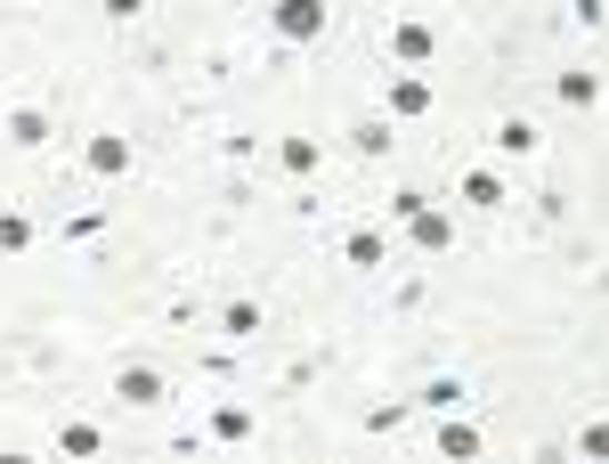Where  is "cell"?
<instances>
[{"label": "cell", "instance_id": "6da1fadb", "mask_svg": "<svg viewBox=\"0 0 609 464\" xmlns=\"http://www.w3.org/2000/svg\"><path fill=\"white\" fill-rule=\"evenodd\" d=\"M269 24H277V41H284V49H309V41H326V33H333V9H326V0H277Z\"/></svg>", "mask_w": 609, "mask_h": 464}, {"label": "cell", "instance_id": "7a4b0ae2", "mask_svg": "<svg viewBox=\"0 0 609 464\" xmlns=\"http://www.w3.org/2000/svg\"><path fill=\"white\" fill-rule=\"evenodd\" d=\"M382 49H390V66H431L439 58V33H431V24H422V17H399V24H390V33H382Z\"/></svg>", "mask_w": 609, "mask_h": 464}, {"label": "cell", "instance_id": "3957f363", "mask_svg": "<svg viewBox=\"0 0 609 464\" xmlns=\"http://www.w3.org/2000/svg\"><path fill=\"white\" fill-rule=\"evenodd\" d=\"M130 164H139V155H130L122 131H90V139H82V171H90V179H130Z\"/></svg>", "mask_w": 609, "mask_h": 464}, {"label": "cell", "instance_id": "277c9868", "mask_svg": "<svg viewBox=\"0 0 609 464\" xmlns=\"http://www.w3.org/2000/svg\"><path fill=\"white\" fill-rule=\"evenodd\" d=\"M114 399H130V407H163V399H171V383H163V367H147V358H122Z\"/></svg>", "mask_w": 609, "mask_h": 464}, {"label": "cell", "instance_id": "5b68a950", "mask_svg": "<svg viewBox=\"0 0 609 464\" xmlns=\"http://www.w3.org/2000/svg\"><path fill=\"white\" fill-rule=\"evenodd\" d=\"M0 139L33 155V147H49V139H58V122H49L41 107H9V115H0Z\"/></svg>", "mask_w": 609, "mask_h": 464}, {"label": "cell", "instance_id": "8992f818", "mask_svg": "<svg viewBox=\"0 0 609 464\" xmlns=\"http://www.w3.org/2000/svg\"><path fill=\"white\" fill-rule=\"evenodd\" d=\"M277 171L317 179V171H326V139H309V131H284V139H277Z\"/></svg>", "mask_w": 609, "mask_h": 464}, {"label": "cell", "instance_id": "52a82bcc", "mask_svg": "<svg viewBox=\"0 0 609 464\" xmlns=\"http://www.w3.org/2000/svg\"><path fill=\"white\" fill-rule=\"evenodd\" d=\"M407 245H415V253H447V245H456V213H439V204H422V213L407 220Z\"/></svg>", "mask_w": 609, "mask_h": 464}, {"label": "cell", "instance_id": "ba28073f", "mask_svg": "<svg viewBox=\"0 0 609 464\" xmlns=\"http://www.w3.org/2000/svg\"><path fill=\"white\" fill-rule=\"evenodd\" d=\"M415 115H431V82L422 73H390V122H415Z\"/></svg>", "mask_w": 609, "mask_h": 464}, {"label": "cell", "instance_id": "9c48e42d", "mask_svg": "<svg viewBox=\"0 0 609 464\" xmlns=\"http://www.w3.org/2000/svg\"><path fill=\"white\" fill-rule=\"evenodd\" d=\"M456 196L471 204V213H496V204H512V188H505V171H463V179H456Z\"/></svg>", "mask_w": 609, "mask_h": 464}, {"label": "cell", "instance_id": "30bf717a", "mask_svg": "<svg viewBox=\"0 0 609 464\" xmlns=\"http://www.w3.org/2000/svg\"><path fill=\"white\" fill-rule=\"evenodd\" d=\"M341 261H350V269H390V237H382V228H350Z\"/></svg>", "mask_w": 609, "mask_h": 464}, {"label": "cell", "instance_id": "8fae6325", "mask_svg": "<svg viewBox=\"0 0 609 464\" xmlns=\"http://www.w3.org/2000/svg\"><path fill=\"white\" fill-rule=\"evenodd\" d=\"M439 456L447 464H471V456H480V424H463V407L439 424Z\"/></svg>", "mask_w": 609, "mask_h": 464}, {"label": "cell", "instance_id": "7c38bea8", "mask_svg": "<svg viewBox=\"0 0 609 464\" xmlns=\"http://www.w3.org/2000/svg\"><path fill=\"white\" fill-rule=\"evenodd\" d=\"M537 147H545V131H537L528 115H505V122H496V155H520V164H528Z\"/></svg>", "mask_w": 609, "mask_h": 464}, {"label": "cell", "instance_id": "4fadbf2b", "mask_svg": "<svg viewBox=\"0 0 609 464\" xmlns=\"http://www.w3.org/2000/svg\"><path fill=\"white\" fill-rule=\"evenodd\" d=\"M252 432H260V416H252V407H236V399H220V407H211V441H252Z\"/></svg>", "mask_w": 609, "mask_h": 464}, {"label": "cell", "instance_id": "5bb4252c", "mask_svg": "<svg viewBox=\"0 0 609 464\" xmlns=\"http://www.w3.org/2000/svg\"><path fill=\"white\" fill-rule=\"evenodd\" d=\"M463 399H471V392H463V375H431V383L415 392V407H431V416H456Z\"/></svg>", "mask_w": 609, "mask_h": 464}, {"label": "cell", "instance_id": "9a60e30c", "mask_svg": "<svg viewBox=\"0 0 609 464\" xmlns=\"http://www.w3.org/2000/svg\"><path fill=\"white\" fill-rule=\"evenodd\" d=\"M260 326H269V318H260V302H252V294H236V302L220 309V334H236V343H252Z\"/></svg>", "mask_w": 609, "mask_h": 464}, {"label": "cell", "instance_id": "2e32d148", "mask_svg": "<svg viewBox=\"0 0 609 464\" xmlns=\"http://www.w3.org/2000/svg\"><path fill=\"white\" fill-rule=\"evenodd\" d=\"M106 448V432L90 424V416H73V424H58V456H98Z\"/></svg>", "mask_w": 609, "mask_h": 464}, {"label": "cell", "instance_id": "e0dca14e", "mask_svg": "<svg viewBox=\"0 0 609 464\" xmlns=\"http://www.w3.org/2000/svg\"><path fill=\"white\" fill-rule=\"evenodd\" d=\"M561 98H569V107H586V115H593V107H601V73H593V66L561 73Z\"/></svg>", "mask_w": 609, "mask_h": 464}, {"label": "cell", "instance_id": "ac0fdd59", "mask_svg": "<svg viewBox=\"0 0 609 464\" xmlns=\"http://www.w3.org/2000/svg\"><path fill=\"white\" fill-rule=\"evenodd\" d=\"M24 245H33V220L17 204H0V253H24Z\"/></svg>", "mask_w": 609, "mask_h": 464}, {"label": "cell", "instance_id": "d6986e66", "mask_svg": "<svg viewBox=\"0 0 609 464\" xmlns=\"http://www.w3.org/2000/svg\"><path fill=\"white\" fill-rule=\"evenodd\" d=\"M350 147H358V155H390V122H382V115H366L358 131H350Z\"/></svg>", "mask_w": 609, "mask_h": 464}, {"label": "cell", "instance_id": "ffe728a7", "mask_svg": "<svg viewBox=\"0 0 609 464\" xmlns=\"http://www.w3.org/2000/svg\"><path fill=\"white\" fill-rule=\"evenodd\" d=\"M407 424V399H390V407H366V432H399Z\"/></svg>", "mask_w": 609, "mask_h": 464}, {"label": "cell", "instance_id": "44dd1931", "mask_svg": "<svg viewBox=\"0 0 609 464\" xmlns=\"http://www.w3.org/2000/svg\"><path fill=\"white\" fill-rule=\"evenodd\" d=\"M422 204H431V196H422V188H399V196H390V220H399V228H407V220L422 213Z\"/></svg>", "mask_w": 609, "mask_h": 464}, {"label": "cell", "instance_id": "7402d4cb", "mask_svg": "<svg viewBox=\"0 0 609 464\" xmlns=\"http://www.w3.org/2000/svg\"><path fill=\"white\" fill-rule=\"evenodd\" d=\"M98 228H106V204H90V213H73V220H66V237H98Z\"/></svg>", "mask_w": 609, "mask_h": 464}, {"label": "cell", "instance_id": "603a6c76", "mask_svg": "<svg viewBox=\"0 0 609 464\" xmlns=\"http://www.w3.org/2000/svg\"><path fill=\"white\" fill-rule=\"evenodd\" d=\"M577 9V24H586V33H601V17H609V0H569Z\"/></svg>", "mask_w": 609, "mask_h": 464}, {"label": "cell", "instance_id": "cb8c5ba5", "mask_svg": "<svg viewBox=\"0 0 609 464\" xmlns=\"http://www.w3.org/2000/svg\"><path fill=\"white\" fill-rule=\"evenodd\" d=\"M98 9L114 17V24H130V17H147V0H98Z\"/></svg>", "mask_w": 609, "mask_h": 464}, {"label": "cell", "instance_id": "d4e9b609", "mask_svg": "<svg viewBox=\"0 0 609 464\" xmlns=\"http://www.w3.org/2000/svg\"><path fill=\"white\" fill-rule=\"evenodd\" d=\"M407 9H439V0H407Z\"/></svg>", "mask_w": 609, "mask_h": 464}]
</instances>
